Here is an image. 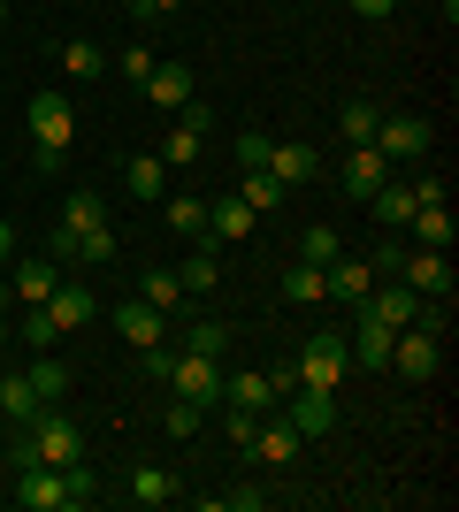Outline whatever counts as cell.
I'll return each mask as SVG.
<instances>
[{
  "label": "cell",
  "mask_w": 459,
  "mask_h": 512,
  "mask_svg": "<svg viewBox=\"0 0 459 512\" xmlns=\"http://www.w3.org/2000/svg\"><path fill=\"white\" fill-rule=\"evenodd\" d=\"M46 314H54V329L69 337V329H85V321L100 314V299H92L85 283H54V299H46Z\"/></svg>",
  "instance_id": "ffe728a7"
},
{
  "label": "cell",
  "mask_w": 459,
  "mask_h": 512,
  "mask_svg": "<svg viewBox=\"0 0 459 512\" xmlns=\"http://www.w3.org/2000/svg\"><path fill=\"white\" fill-rule=\"evenodd\" d=\"M322 291H329V306H360L375 291V268H368V260H352V253H337L322 268Z\"/></svg>",
  "instance_id": "4fadbf2b"
},
{
  "label": "cell",
  "mask_w": 459,
  "mask_h": 512,
  "mask_svg": "<svg viewBox=\"0 0 459 512\" xmlns=\"http://www.w3.org/2000/svg\"><path fill=\"white\" fill-rule=\"evenodd\" d=\"M398 283H414L421 299H452V260H444L437 245H406V260H398Z\"/></svg>",
  "instance_id": "30bf717a"
},
{
  "label": "cell",
  "mask_w": 459,
  "mask_h": 512,
  "mask_svg": "<svg viewBox=\"0 0 459 512\" xmlns=\"http://www.w3.org/2000/svg\"><path fill=\"white\" fill-rule=\"evenodd\" d=\"M131 299H146L153 314H176V306H184V283H176V268H146Z\"/></svg>",
  "instance_id": "d4e9b609"
},
{
  "label": "cell",
  "mask_w": 459,
  "mask_h": 512,
  "mask_svg": "<svg viewBox=\"0 0 459 512\" xmlns=\"http://www.w3.org/2000/svg\"><path fill=\"white\" fill-rule=\"evenodd\" d=\"M375 123H383V107H375V100H345V107H337V138H345V146H368Z\"/></svg>",
  "instance_id": "83f0119b"
},
{
  "label": "cell",
  "mask_w": 459,
  "mask_h": 512,
  "mask_svg": "<svg viewBox=\"0 0 459 512\" xmlns=\"http://www.w3.org/2000/svg\"><path fill=\"white\" fill-rule=\"evenodd\" d=\"M115 8H131V16H138V23H153V16H146V0H115Z\"/></svg>",
  "instance_id": "816d5d0a"
},
{
  "label": "cell",
  "mask_w": 459,
  "mask_h": 512,
  "mask_svg": "<svg viewBox=\"0 0 459 512\" xmlns=\"http://www.w3.org/2000/svg\"><path fill=\"white\" fill-rule=\"evenodd\" d=\"M100 222H108V207H100V192H69V207H62V230H69V237L100 230Z\"/></svg>",
  "instance_id": "8d00e7d4"
},
{
  "label": "cell",
  "mask_w": 459,
  "mask_h": 512,
  "mask_svg": "<svg viewBox=\"0 0 459 512\" xmlns=\"http://www.w3.org/2000/svg\"><path fill=\"white\" fill-rule=\"evenodd\" d=\"M360 314L383 321V329H406V321L421 314V291H414V283H398V276H375V291L360 299Z\"/></svg>",
  "instance_id": "ba28073f"
},
{
  "label": "cell",
  "mask_w": 459,
  "mask_h": 512,
  "mask_svg": "<svg viewBox=\"0 0 459 512\" xmlns=\"http://www.w3.org/2000/svg\"><path fill=\"white\" fill-rule=\"evenodd\" d=\"M16 505H23V512H77L85 497L69 490V474H62V467L31 459V467H16Z\"/></svg>",
  "instance_id": "7a4b0ae2"
},
{
  "label": "cell",
  "mask_w": 459,
  "mask_h": 512,
  "mask_svg": "<svg viewBox=\"0 0 459 512\" xmlns=\"http://www.w3.org/2000/svg\"><path fill=\"white\" fill-rule=\"evenodd\" d=\"M199 512H261V490H222V497H199Z\"/></svg>",
  "instance_id": "ab89813d"
},
{
  "label": "cell",
  "mask_w": 459,
  "mask_h": 512,
  "mask_svg": "<svg viewBox=\"0 0 459 512\" xmlns=\"http://www.w3.org/2000/svg\"><path fill=\"white\" fill-rule=\"evenodd\" d=\"M54 283H62V260L39 253V260H16L8 291H16V306H46V299H54Z\"/></svg>",
  "instance_id": "e0dca14e"
},
{
  "label": "cell",
  "mask_w": 459,
  "mask_h": 512,
  "mask_svg": "<svg viewBox=\"0 0 459 512\" xmlns=\"http://www.w3.org/2000/svg\"><path fill=\"white\" fill-rule=\"evenodd\" d=\"M23 375H31V390H39L46 406H62V398H69V367L54 360V352H39V360L23 367Z\"/></svg>",
  "instance_id": "4dcf8cb0"
},
{
  "label": "cell",
  "mask_w": 459,
  "mask_h": 512,
  "mask_svg": "<svg viewBox=\"0 0 459 512\" xmlns=\"http://www.w3.org/2000/svg\"><path fill=\"white\" fill-rule=\"evenodd\" d=\"M123 184H131V199H169V161H161V153H131V161H123Z\"/></svg>",
  "instance_id": "7402d4cb"
},
{
  "label": "cell",
  "mask_w": 459,
  "mask_h": 512,
  "mask_svg": "<svg viewBox=\"0 0 459 512\" xmlns=\"http://www.w3.org/2000/svg\"><path fill=\"white\" fill-rule=\"evenodd\" d=\"M161 222H169L176 237H199V245H207V192H169L161 199Z\"/></svg>",
  "instance_id": "44dd1931"
},
{
  "label": "cell",
  "mask_w": 459,
  "mask_h": 512,
  "mask_svg": "<svg viewBox=\"0 0 459 512\" xmlns=\"http://www.w3.org/2000/svg\"><path fill=\"white\" fill-rule=\"evenodd\" d=\"M169 390H176V398H192V406H207V413H215V406H222V367L207 360V352H184V360L169 367Z\"/></svg>",
  "instance_id": "8992f818"
},
{
  "label": "cell",
  "mask_w": 459,
  "mask_h": 512,
  "mask_svg": "<svg viewBox=\"0 0 459 512\" xmlns=\"http://www.w3.org/2000/svg\"><path fill=\"white\" fill-rule=\"evenodd\" d=\"M8 245H16V230H8V222H0V268H8Z\"/></svg>",
  "instance_id": "681fc988"
},
{
  "label": "cell",
  "mask_w": 459,
  "mask_h": 512,
  "mask_svg": "<svg viewBox=\"0 0 459 512\" xmlns=\"http://www.w3.org/2000/svg\"><path fill=\"white\" fill-rule=\"evenodd\" d=\"M222 428H230V444H245V436H253V428H261V413H245V406H230V413H222Z\"/></svg>",
  "instance_id": "ee69618b"
},
{
  "label": "cell",
  "mask_w": 459,
  "mask_h": 512,
  "mask_svg": "<svg viewBox=\"0 0 459 512\" xmlns=\"http://www.w3.org/2000/svg\"><path fill=\"white\" fill-rule=\"evenodd\" d=\"M0 23H8V0H0Z\"/></svg>",
  "instance_id": "db71d44e"
},
{
  "label": "cell",
  "mask_w": 459,
  "mask_h": 512,
  "mask_svg": "<svg viewBox=\"0 0 459 512\" xmlns=\"http://www.w3.org/2000/svg\"><path fill=\"white\" fill-rule=\"evenodd\" d=\"M31 169H39V176H62L69 153H62V146H31Z\"/></svg>",
  "instance_id": "f6af8a7d"
},
{
  "label": "cell",
  "mask_w": 459,
  "mask_h": 512,
  "mask_svg": "<svg viewBox=\"0 0 459 512\" xmlns=\"http://www.w3.org/2000/svg\"><path fill=\"white\" fill-rule=\"evenodd\" d=\"M238 199H245V207H253V214H276V207H284V199H291V184H284V176H268V169H245Z\"/></svg>",
  "instance_id": "484cf974"
},
{
  "label": "cell",
  "mask_w": 459,
  "mask_h": 512,
  "mask_svg": "<svg viewBox=\"0 0 459 512\" xmlns=\"http://www.w3.org/2000/svg\"><path fill=\"white\" fill-rule=\"evenodd\" d=\"M345 375H352V344L337 337V329L306 337V344H299V360H291V383H306V390H337Z\"/></svg>",
  "instance_id": "6da1fadb"
},
{
  "label": "cell",
  "mask_w": 459,
  "mask_h": 512,
  "mask_svg": "<svg viewBox=\"0 0 459 512\" xmlns=\"http://www.w3.org/2000/svg\"><path fill=\"white\" fill-rule=\"evenodd\" d=\"M368 214H375V230H406V222H414V184H391V176H383L368 192Z\"/></svg>",
  "instance_id": "d6986e66"
},
{
  "label": "cell",
  "mask_w": 459,
  "mask_h": 512,
  "mask_svg": "<svg viewBox=\"0 0 459 512\" xmlns=\"http://www.w3.org/2000/svg\"><path fill=\"white\" fill-rule=\"evenodd\" d=\"M0 306H8V314H16V291H8V276H0Z\"/></svg>",
  "instance_id": "f5cc1de1"
},
{
  "label": "cell",
  "mask_w": 459,
  "mask_h": 512,
  "mask_svg": "<svg viewBox=\"0 0 459 512\" xmlns=\"http://www.w3.org/2000/svg\"><path fill=\"white\" fill-rule=\"evenodd\" d=\"M398 260H406V245L375 230V253H368V268H375V276H398Z\"/></svg>",
  "instance_id": "7bdbcfd3"
},
{
  "label": "cell",
  "mask_w": 459,
  "mask_h": 512,
  "mask_svg": "<svg viewBox=\"0 0 459 512\" xmlns=\"http://www.w3.org/2000/svg\"><path fill=\"white\" fill-rule=\"evenodd\" d=\"M406 230H414V245H437V253H444V245H452V207H444V199H437V207H414Z\"/></svg>",
  "instance_id": "d6a6232c"
},
{
  "label": "cell",
  "mask_w": 459,
  "mask_h": 512,
  "mask_svg": "<svg viewBox=\"0 0 459 512\" xmlns=\"http://www.w3.org/2000/svg\"><path fill=\"white\" fill-rule=\"evenodd\" d=\"M261 230V214L245 207L238 192H222V199H207V245H245V237Z\"/></svg>",
  "instance_id": "7c38bea8"
},
{
  "label": "cell",
  "mask_w": 459,
  "mask_h": 512,
  "mask_svg": "<svg viewBox=\"0 0 459 512\" xmlns=\"http://www.w3.org/2000/svg\"><path fill=\"white\" fill-rule=\"evenodd\" d=\"M284 421L299 428V436H329L337 428V390H284Z\"/></svg>",
  "instance_id": "8fae6325"
},
{
  "label": "cell",
  "mask_w": 459,
  "mask_h": 512,
  "mask_svg": "<svg viewBox=\"0 0 459 512\" xmlns=\"http://www.w3.org/2000/svg\"><path fill=\"white\" fill-rule=\"evenodd\" d=\"M8 329H16V314H8V306H0V352H8Z\"/></svg>",
  "instance_id": "f907efd6"
},
{
  "label": "cell",
  "mask_w": 459,
  "mask_h": 512,
  "mask_svg": "<svg viewBox=\"0 0 459 512\" xmlns=\"http://www.w3.org/2000/svg\"><path fill=\"white\" fill-rule=\"evenodd\" d=\"M268 176H284L291 192H299V184H314V176H322V153L306 146V138H276V146H268Z\"/></svg>",
  "instance_id": "9a60e30c"
},
{
  "label": "cell",
  "mask_w": 459,
  "mask_h": 512,
  "mask_svg": "<svg viewBox=\"0 0 459 512\" xmlns=\"http://www.w3.org/2000/svg\"><path fill=\"white\" fill-rule=\"evenodd\" d=\"M444 199V176H414V207H437Z\"/></svg>",
  "instance_id": "bcb514c9"
},
{
  "label": "cell",
  "mask_w": 459,
  "mask_h": 512,
  "mask_svg": "<svg viewBox=\"0 0 459 512\" xmlns=\"http://www.w3.org/2000/svg\"><path fill=\"white\" fill-rule=\"evenodd\" d=\"M337 253H345V237L329 230V222H306V230H299V260H306V268H329Z\"/></svg>",
  "instance_id": "1f68e13d"
},
{
  "label": "cell",
  "mask_w": 459,
  "mask_h": 512,
  "mask_svg": "<svg viewBox=\"0 0 459 512\" xmlns=\"http://www.w3.org/2000/svg\"><path fill=\"white\" fill-rule=\"evenodd\" d=\"M429 138H437V130L421 123V115H383L368 146H375V153H383V161L398 169V161H429Z\"/></svg>",
  "instance_id": "277c9868"
},
{
  "label": "cell",
  "mask_w": 459,
  "mask_h": 512,
  "mask_svg": "<svg viewBox=\"0 0 459 512\" xmlns=\"http://www.w3.org/2000/svg\"><path fill=\"white\" fill-rule=\"evenodd\" d=\"M383 176H391V161H383V153H375V146H345V161H337V192L368 199L375 184H383Z\"/></svg>",
  "instance_id": "2e32d148"
},
{
  "label": "cell",
  "mask_w": 459,
  "mask_h": 512,
  "mask_svg": "<svg viewBox=\"0 0 459 512\" xmlns=\"http://www.w3.org/2000/svg\"><path fill=\"white\" fill-rule=\"evenodd\" d=\"M222 406H245V413H276V406H284V383H276L268 367H238V375H222Z\"/></svg>",
  "instance_id": "9c48e42d"
},
{
  "label": "cell",
  "mask_w": 459,
  "mask_h": 512,
  "mask_svg": "<svg viewBox=\"0 0 459 512\" xmlns=\"http://www.w3.org/2000/svg\"><path fill=\"white\" fill-rule=\"evenodd\" d=\"M199 421H207V406H192V398H169V406H161V436H176V444H192Z\"/></svg>",
  "instance_id": "d590c367"
},
{
  "label": "cell",
  "mask_w": 459,
  "mask_h": 512,
  "mask_svg": "<svg viewBox=\"0 0 459 512\" xmlns=\"http://www.w3.org/2000/svg\"><path fill=\"white\" fill-rule=\"evenodd\" d=\"M176 8H184V0H146V16H176Z\"/></svg>",
  "instance_id": "c3c4849f"
},
{
  "label": "cell",
  "mask_w": 459,
  "mask_h": 512,
  "mask_svg": "<svg viewBox=\"0 0 459 512\" xmlns=\"http://www.w3.org/2000/svg\"><path fill=\"white\" fill-rule=\"evenodd\" d=\"M184 352H207V360H222V352H230V329H222V321H192V329H184Z\"/></svg>",
  "instance_id": "74e56055"
},
{
  "label": "cell",
  "mask_w": 459,
  "mask_h": 512,
  "mask_svg": "<svg viewBox=\"0 0 459 512\" xmlns=\"http://www.w3.org/2000/svg\"><path fill=\"white\" fill-rule=\"evenodd\" d=\"M16 337L31 344V352H54V344H62V329H54V314H46V306H23V314H16Z\"/></svg>",
  "instance_id": "e575fe53"
},
{
  "label": "cell",
  "mask_w": 459,
  "mask_h": 512,
  "mask_svg": "<svg viewBox=\"0 0 459 512\" xmlns=\"http://www.w3.org/2000/svg\"><path fill=\"white\" fill-rule=\"evenodd\" d=\"M62 77H77V85H92V77H108V54L92 39H69L62 46Z\"/></svg>",
  "instance_id": "f546056e"
},
{
  "label": "cell",
  "mask_w": 459,
  "mask_h": 512,
  "mask_svg": "<svg viewBox=\"0 0 459 512\" xmlns=\"http://www.w3.org/2000/svg\"><path fill=\"white\" fill-rule=\"evenodd\" d=\"M184 490L169 467H131V505H169V497Z\"/></svg>",
  "instance_id": "f1b7e54d"
},
{
  "label": "cell",
  "mask_w": 459,
  "mask_h": 512,
  "mask_svg": "<svg viewBox=\"0 0 459 512\" xmlns=\"http://www.w3.org/2000/svg\"><path fill=\"white\" fill-rule=\"evenodd\" d=\"M23 123H31V146H77V107L62 100V92H39V100L23 107Z\"/></svg>",
  "instance_id": "5b68a950"
},
{
  "label": "cell",
  "mask_w": 459,
  "mask_h": 512,
  "mask_svg": "<svg viewBox=\"0 0 459 512\" xmlns=\"http://www.w3.org/2000/svg\"><path fill=\"white\" fill-rule=\"evenodd\" d=\"M391 337H398V329H383V321H368V314H360V329H352V367H391Z\"/></svg>",
  "instance_id": "603a6c76"
},
{
  "label": "cell",
  "mask_w": 459,
  "mask_h": 512,
  "mask_svg": "<svg viewBox=\"0 0 459 512\" xmlns=\"http://www.w3.org/2000/svg\"><path fill=\"white\" fill-rule=\"evenodd\" d=\"M268 146H276L268 130H245L238 138V169H268Z\"/></svg>",
  "instance_id": "b9f144b4"
},
{
  "label": "cell",
  "mask_w": 459,
  "mask_h": 512,
  "mask_svg": "<svg viewBox=\"0 0 459 512\" xmlns=\"http://www.w3.org/2000/svg\"><path fill=\"white\" fill-rule=\"evenodd\" d=\"M238 451L253 459V467H291V459L306 451V436H299L291 421H268V413H261V428H253V436H245Z\"/></svg>",
  "instance_id": "52a82bcc"
},
{
  "label": "cell",
  "mask_w": 459,
  "mask_h": 512,
  "mask_svg": "<svg viewBox=\"0 0 459 512\" xmlns=\"http://www.w3.org/2000/svg\"><path fill=\"white\" fill-rule=\"evenodd\" d=\"M176 283H184V299H215V291H222V260L215 253H192L184 268H176Z\"/></svg>",
  "instance_id": "4316f807"
},
{
  "label": "cell",
  "mask_w": 459,
  "mask_h": 512,
  "mask_svg": "<svg viewBox=\"0 0 459 512\" xmlns=\"http://www.w3.org/2000/svg\"><path fill=\"white\" fill-rule=\"evenodd\" d=\"M284 299H291V306H329V291H322V268L291 260V268H284Z\"/></svg>",
  "instance_id": "836d02e7"
},
{
  "label": "cell",
  "mask_w": 459,
  "mask_h": 512,
  "mask_svg": "<svg viewBox=\"0 0 459 512\" xmlns=\"http://www.w3.org/2000/svg\"><path fill=\"white\" fill-rule=\"evenodd\" d=\"M138 92H146V107H161V115H184V107H192V69L184 62H153V77Z\"/></svg>",
  "instance_id": "5bb4252c"
},
{
  "label": "cell",
  "mask_w": 459,
  "mask_h": 512,
  "mask_svg": "<svg viewBox=\"0 0 459 512\" xmlns=\"http://www.w3.org/2000/svg\"><path fill=\"white\" fill-rule=\"evenodd\" d=\"M115 337L131 344V352H146V344L169 337V314H153L146 299H123V306H115Z\"/></svg>",
  "instance_id": "ac0fdd59"
},
{
  "label": "cell",
  "mask_w": 459,
  "mask_h": 512,
  "mask_svg": "<svg viewBox=\"0 0 459 512\" xmlns=\"http://www.w3.org/2000/svg\"><path fill=\"white\" fill-rule=\"evenodd\" d=\"M39 406H46V398L31 390V375H0V413H8L16 428H31V421H39Z\"/></svg>",
  "instance_id": "cb8c5ba5"
},
{
  "label": "cell",
  "mask_w": 459,
  "mask_h": 512,
  "mask_svg": "<svg viewBox=\"0 0 459 512\" xmlns=\"http://www.w3.org/2000/svg\"><path fill=\"white\" fill-rule=\"evenodd\" d=\"M23 436H31V451H39L46 467H77L85 459V436H77V421L62 406H39V421L23 428Z\"/></svg>",
  "instance_id": "3957f363"
},
{
  "label": "cell",
  "mask_w": 459,
  "mask_h": 512,
  "mask_svg": "<svg viewBox=\"0 0 459 512\" xmlns=\"http://www.w3.org/2000/svg\"><path fill=\"white\" fill-rule=\"evenodd\" d=\"M169 367H176L169 337H161V344H146V352H138V375H153V383H169Z\"/></svg>",
  "instance_id": "60d3db41"
},
{
  "label": "cell",
  "mask_w": 459,
  "mask_h": 512,
  "mask_svg": "<svg viewBox=\"0 0 459 512\" xmlns=\"http://www.w3.org/2000/svg\"><path fill=\"white\" fill-rule=\"evenodd\" d=\"M153 62H161V54H153L146 39H131V46H123V54H115L108 69H123V77H131V85H146V77H153Z\"/></svg>",
  "instance_id": "f35d334b"
},
{
  "label": "cell",
  "mask_w": 459,
  "mask_h": 512,
  "mask_svg": "<svg viewBox=\"0 0 459 512\" xmlns=\"http://www.w3.org/2000/svg\"><path fill=\"white\" fill-rule=\"evenodd\" d=\"M345 8H352V16H368V23H383V16L398 8V0H345Z\"/></svg>",
  "instance_id": "7dc6e473"
}]
</instances>
